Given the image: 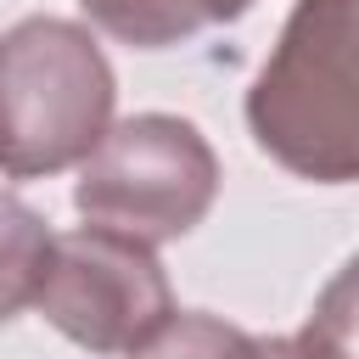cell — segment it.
<instances>
[{
    "mask_svg": "<svg viewBox=\"0 0 359 359\" xmlns=\"http://www.w3.org/2000/svg\"><path fill=\"white\" fill-rule=\"evenodd\" d=\"M353 0H292L275 50L247 84V129L264 157L314 185L359 174Z\"/></svg>",
    "mask_w": 359,
    "mask_h": 359,
    "instance_id": "obj_1",
    "label": "cell"
},
{
    "mask_svg": "<svg viewBox=\"0 0 359 359\" xmlns=\"http://www.w3.org/2000/svg\"><path fill=\"white\" fill-rule=\"evenodd\" d=\"M118 79L73 17H22L0 34V174L50 180L79 168L112 129Z\"/></svg>",
    "mask_w": 359,
    "mask_h": 359,
    "instance_id": "obj_2",
    "label": "cell"
},
{
    "mask_svg": "<svg viewBox=\"0 0 359 359\" xmlns=\"http://www.w3.org/2000/svg\"><path fill=\"white\" fill-rule=\"evenodd\" d=\"M219 196V157L191 118L135 112L112 118L101 146L79 163L73 208L84 224L135 236L146 247L191 236Z\"/></svg>",
    "mask_w": 359,
    "mask_h": 359,
    "instance_id": "obj_3",
    "label": "cell"
},
{
    "mask_svg": "<svg viewBox=\"0 0 359 359\" xmlns=\"http://www.w3.org/2000/svg\"><path fill=\"white\" fill-rule=\"evenodd\" d=\"M34 309L84 353H135L174 314V286L157 264V247L79 224L50 236Z\"/></svg>",
    "mask_w": 359,
    "mask_h": 359,
    "instance_id": "obj_4",
    "label": "cell"
},
{
    "mask_svg": "<svg viewBox=\"0 0 359 359\" xmlns=\"http://www.w3.org/2000/svg\"><path fill=\"white\" fill-rule=\"evenodd\" d=\"M50 224L34 202H22L17 191H0V325L22 309H34L39 280H45V258H50Z\"/></svg>",
    "mask_w": 359,
    "mask_h": 359,
    "instance_id": "obj_5",
    "label": "cell"
},
{
    "mask_svg": "<svg viewBox=\"0 0 359 359\" xmlns=\"http://www.w3.org/2000/svg\"><path fill=\"white\" fill-rule=\"evenodd\" d=\"M123 359H264L258 353V337L208 314V309H174L135 353Z\"/></svg>",
    "mask_w": 359,
    "mask_h": 359,
    "instance_id": "obj_6",
    "label": "cell"
},
{
    "mask_svg": "<svg viewBox=\"0 0 359 359\" xmlns=\"http://www.w3.org/2000/svg\"><path fill=\"white\" fill-rule=\"evenodd\" d=\"M79 6L101 34L135 45V50H163V45L202 34V17L185 0H79Z\"/></svg>",
    "mask_w": 359,
    "mask_h": 359,
    "instance_id": "obj_7",
    "label": "cell"
},
{
    "mask_svg": "<svg viewBox=\"0 0 359 359\" xmlns=\"http://www.w3.org/2000/svg\"><path fill=\"white\" fill-rule=\"evenodd\" d=\"M353 275L342 269L297 337H258L264 359H353Z\"/></svg>",
    "mask_w": 359,
    "mask_h": 359,
    "instance_id": "obj_8",
    "label": "cell"
},
{
    "mask_svg": "<svg viewBox=\"0 0 359 359\" xmlns=\"http://www.w3.org/2000/svg\"><path fill=\"white\" fill-rule=\"evenodd\" d=\"M185 6H191V11L202 17V28H208V22H241L258 0H185Z\"/></svg>",
    "mask_w": 359,
    "mask_h": 359,
    "instance_id": "obj_9",
    "label": "cell"
}]
</instances>
